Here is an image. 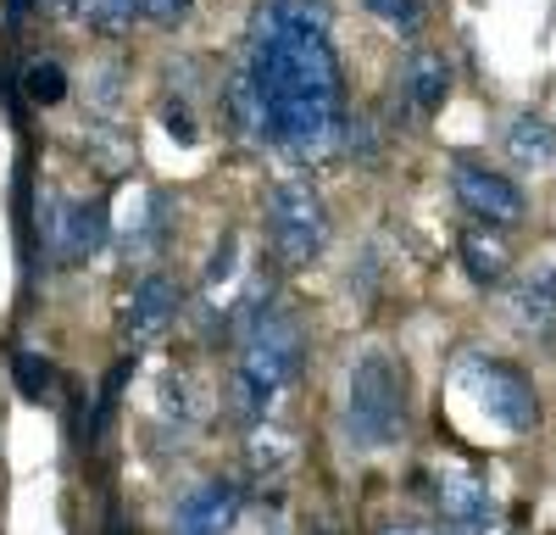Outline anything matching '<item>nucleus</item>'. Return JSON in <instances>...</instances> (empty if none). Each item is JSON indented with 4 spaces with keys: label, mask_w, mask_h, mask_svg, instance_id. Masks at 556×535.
<instances>
[{
    "label": "nucleus",
    "mask_w": 556,
    "mask_h": 535,
    "mask_svg": "<svg viewBox=\"0 0 556 535\" xmlns=\"http://www.w3.org/2000/svg\"><path fill=\"white\" fill-rule=\"evenodd\" d=\"M240 73L262 101L273 151L317 162L345 140V73L329 28H251Z\"/></svg>",
    "instance_id": "obj_1"
},
{
    "label": "nucleus",
    "mask_w": 556,
    "mask_h": 535,
    "mask_svg": "<svg viewBox=\"0 0 556 535\" xmlns=\"http://www.w3.org/2000/svg\"><path fill=\"white\" fill-rule=\"evenodd\" d=\"M306 363V335L290 312H262L251 319V335H245V351L235 363V380H228V413L235 424H256L278 390H285Z\"/></svg>",
    "instance_id": "obj_2"
},
{
    "label": "nucleus",
    "mask_w": 556,
    "mask_h": 535,
    "mask_svg": "<svg viewBox=\"0 0 556 535\" xmlns=\"http://www.w3.org/2000/svg\"><path fill=\"white\" fill-rule=\"evenodd\" d=\"M345 424L356 435V446L384 452L406 435V374L390 357H362L351 369V401H345Z\"/></svg>",
    "instance_id": "obj_3"
},
{
    "label": "nucleus",
    "mask_w": 556,
    "mask_h": 535,
    "mask_svg": "<svg viewBox=\"0 0 556 535\" xmlns=\"http://www.w3.org/2000/svg\"><path fill=\"white\" fill-rule=\"evenodd\" d=\"M267 246L285 268H306L329 251V207L306 185V178H285L267 196Z\"/></svg>",
    "instance_id": "obj_4"
},
{
    "label": "nucleus",
    "mask_w": 556,
    "mask_h": 535,
    "mask_svg": "<svg viewBox=\"0 0 556 535\" xmlns=\"http://www.w3.org/2000/svg\"><path fill=\"white\" fill-rule=\"evenodd\" d=\"M456 380L479 396V408H484L501 430L529 435V430L540 424V396H534V385L523 380V369L501 363V357H468V363L456 369Z\"/></svg>",
    "instance_id": "obj_5"
},
{
    "label": "nucleus",
    "mask_w": 556,
    "mask_h": 535,
    "mask_svg": "<svg viewBox=\"0 0 556 535\" xmlns=\"http://www.w3.org/2000/svg\"><path fill=\"white\" fill-rule=\"evenodd\" d=\"M451 190H456L462 207L473 212V223H490V229H513V223H523V190L506 173H495L490 162L451 157Z\"/></svg>",
    "instance_id": "obj_6"
},
{
    "label": "nucleus",
    "mask_w": 556,
    "mask_h": 535,
    "mask_svg": "<svg viewBox=\"0 0 556 535\" xmlns=\"http://www.w3.org/2000/svg\"><path fill=\"white\" fill-rule=\"evenodd\" d=\"M112 235L106 201H51L39 217V240L56 262H89Z\"/></svg>",
    "instance_id": "obj_7"
},
{
    "label": "nucleus",
    "mask_w": 556,
    "mask_h": 535,
    "mask_svg": "<svg viewBox=\"0 0 556 535\" xmlns=\"http://www.w3.org/2000/svg\"><path fill=\"white\" fill-rule=\"evenodd\" d=\"M173 319H178V285L167 274H139L134 290H128V301H123V340L128 346H146Z\"/></svg>",
    "instance_id": "obj_8"
},
{
    "label": "nucleus",
    "mask_w": 556,
    "mask_h": 535,
    "mask_svg": "<svg viewBox=\"0 0 556 535\" xmlns=\"http://www.w3.org/2000/svg\"><path fill=\"white\" fill-rule=\"evenodd\" d=\"M434 502H440V519L451 535H490L495 530V497L479 474H445Z\"/></svg>",
    "instance_id": "obj_9"
},
{
    "label": "nucleus",
    "mask_w": 556,
    "mask_h": 535,
    "mask_svg": "<svg viewBox=\"0 0 556 535\" xmlns=\"http://www.w3.org/2000/svg\"><path fill=\"white\" fill-rule=\"evenodd\" d=\"M445 96H451V62H445V51H412L401 62V117L406 112L429 117V112L445 107Z\"/></svg>",
    "instance_id": "obj_10"
},
{
    "label": "nucleus",
    "mask_w": 556,
    "mask_h": 535,
    "mask_svg": "<svg viewBox=\"0 0 556 535\" xmlns=\"http://www.w3.org/2000/svg\"><path fill=\"white\" fill-rule=\"evenodd\" d=\"M235 513H240V490L228 480H206L178 502V535H228Z\"/></svg>",
    "instance_id": "obj_11"
},
{
    "label": "nucleus",
    "mask_w": 556,
    "mask_h": 535,
    "mask_svg": "<svg viewBox=\"0 0 556 535\" xmlns=\"http://www.w3.org/2000/svg\"><path fill=\"white\" fill-rule=\"evenodd\" d=\"M501 229H490V223H473V229H462L456 251H462V268H468V279L473 285H501L506 279V246L495 240Z\"/></svg>",
    "instance_id": "obj_12"
},
{
    "label": "nucleus",
    "mask_w": 556,
    "mask_h": 535,
    "mask_svg": "<svg viewBox=\"0 0 556 535\" xmlns=\"http://www.w3.org/2000/svg\"><path fill=\"white\" fill-rule=\"evenodd\" d=\"M513 312H518V324H523V329H540V335L556 329V268H534V274L518 279V290H513Z\"/></svg>",
    "instance_id": "obj_13"
},
{
    "label": "nucleus",
    "mask_w": 556,
    "mask_h": 535,
    "mask_svg": "<svg viewBox=\"0 0 556 535\" xmlns=\"http://www.w3.org/2000/svg\"><path fill=\"white\" fill-rule=\"evenodd\" d=\"M251 28H334L329 0H256Z\"/></svg>",
    "instance_id": "obj_14"
},
{
    "label": "nucleus",
    "mask_w": 556,
    "mask_h": 535,
    "mask_svg": "<svg viewBox=\"0 0 556 535\" xmlns=\"http://www.w3.org/2000/svg\"><path fill=\"white\" fill-rule=\"evenodd\" d=\"M506 151H513L518 162H551L556 157V134L540 112H518L513 123H506Z\"/></svg>",
    "instance_id": "obj_15"
},
{
    "label": "nucleus",
    "mask_w": 556,
    "mask_h": 535,
    "mask_svg": "<svg viewBox=\"0 0 556 535\" xmlns=\"http://www.w3.org/2000/svg\"><path fill=\"white\" fill-rule=\"evenodd\" d=\"M12 380H17V390L28 401H56V390H62L56 363H51V357H39V351H17L12 357Z\"/></svg>",
    "instance_id": "obj_16"
},
{
    "label": "nucleus",
    "mask_w": 556,
    "mask_h": 535,
    "mask_svg": "<svg viewBox=\"0 0 556 535\" xmlns=\"http://www.w3.org/2000/svg\"><path fill=\"white\" fill-rule=\"evenodd\" d=\"M78 12H84L89 28L106 34V39H123L139 17H146V7H139V0H78Z\"/></svg>",
    "instance_id": "obj_17"
},
{
    "label": "nucleus",
    "mask_w": 556,
    "mask_h": 535,
    "mask_svg": "<svg viewBox=\"0 0 556 535\" xmlns=\"http://www.w3.org/2000/svg\"><path fill=\"white\" fill-rule=\"evenodd\" d=\"M23 96H28L34 107H62V101H67V67L51 62V57L28 62V67H23Z\"/></svg>",
    "instance_id": "obj_18"
},
{
    "label": "nucleus",
    "mask_w": 556,
    "mask_h": 535,
    "mask_svg": "<svg viewBox=\"0 0 556 535\" xmlns=\"http://www.w3.org/2000/svg\"><path fill=\"white\" fill-rule=\"evenodd\" d=\"M367 12H374L384 28H395V34H417L429 23V0H362Z\"/></svg>",
    "instance_id": "obj_19"
},
{
    "label": "nucleus",
    "mask_w": 556,
    "mask_h": 535,
    "mask_svg": "<svg viewBox=\"0 0 556 535\" xmlns=\"http://www.w3.org/2000/svg\"><path fill=\"white\" fill-rule=\"evenodd\" d=\"M139 7H146V23L156 28H178L195 17V0H139Z\"/></svg>",
    "instance_id": "obj_20"
},
{
    "label": "nucleus",
    "mask_w": 556,
    "mask_h": 535,
    "mask_svg": "<svg viewBox=\"0 0 556 535\" xmlns=\"http://www.w3.org/2000/svg\"><path fill=\"white\" fill-rule=\"evenodd\" d=\"M162 123H167V134H178V146H195V134H201V128H195V112L184 107V101L167 96V101H162Z\"/></svg>",
    "instance_id": "obj_21"
},
{
    "label": "nucleus",
    "mask_w": 556,
    "mask_h": 535,
    "mask_svg": "<svg viewBox=\"0 0 556 535\" xmlns=\"http://www.w3.org/2000/svg\"><path fill=\"white\" fill-rule=\"evenodd\" d=\"M384 535H429V530H424V524H390Z\"/></svg>",
    "instance_id": "obj_22"
},
{
    "label": "nucleus",
    "mask_w": 556,
    "mask_h": 535,
    "mask_svg": "<svg viewBox=\"0 0 556 535\" xmlns=\"http://www.w3.org/2000/svg\"><path fill=\"white\" fill-rule=\"evenodd\" d=\"M101 535H134V530H128V524H123V519H117V513H112V519H106V530H101Z\"/></svg>",
    "instance_id": "obj_23"
}]
</instances>
